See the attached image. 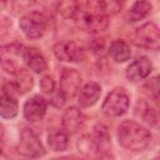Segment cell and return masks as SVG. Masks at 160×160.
I'll return each instance as SVG.
<instances>
[{
	"label": "cell",
	"mask_w": 160,
	"mask_h": 160,
	"mask_svg": "<svg viewBox=\"0 0 160 160\" xmlns=\"http://www.w3.org/2000/svg\"><path fill=\"white\" fill-rule=\"evenodd\" d=\"M40 89L45 94H52L55 90V81L51 76L45 75L40 79Z\"/></svg>",
	"instance_id": "obj_24"
},
{
	"label": "cell",
	"mask_w": 160,
	"mask_h": 160,
	"mask_svg": "<svg viewBox=\"0 0 160 160\" xmlns=\"http://www.w3.org/2000/svg\"><path fill=\"white\" fill-rule=\"evenodd\" d=\"M78 149H79V151H80L81 154H84V155H86V156H92V155H95V154L99 152L98 146H96V144H95L92 136H90V135H84V136L79 140V142H78Z\"/></svg>",
	"instance_id": "obj_23"
},
{
	"label": "cell",
	"mask_w": 160,
	"mask_h": 160,
	"mask_svg": "<svg viewBox=\"0 0 160 160\" xmlns=\"http://www.w3.org/2000/svg\"><path fill=\"white\" fill-rule=\"evenodd\" d=\"M46 112V101L40 95H34L24 104V116L29 121L40 120Z\"/></svg>",
	"instance_id": "obj_12"
},
{
	"label": "cell",
	"mask_w": 160,
	"mask_h": 160,
	"mask_svg": "<svg viewBox=\"0 0 160 160\" xmlns=\"http://www.w3.org/2000/svg\"><path fill=\"white\" fill-rule=\"evenodd\" d=\"M150 89V92H152V99L154 101H158V94H159V82H158V76L152 78L150 82L146 85Z\"/></svg>",
	"instance_id": "obj_25"
},
{
	"label": "cell",
	"mask_w": 160,
	"mask_h": 160,
	"mask_svg": "<svg viewBox=\"0 0 160 160\" xmlns=\"http://www.w3.org/2000/svg\"><path fill=\"white\" fill-rule=\"evenodd\" d=\"M65 100H66V96H65L60 90H58V91L55 92V95L52 96V99H51V104L55 105L56 108H60V106L64 105Z\"/></svg>",
	"instance_id": "obj_26"
},
{
	"label": "cell",
	"mask_w": 160,
	"mask_h": 160,
	"mask_svg": "<svg viewBox=\"0 0 160 160\" xmlns=\"http://www.w3.org/2000/svg\"><path fill=\"white\" fill-rule=\"evenodd\" d=\"M81 86V75L75 69H64L60 75V91L66 98H72L78 94Z\"/></svg>",
	"instance_id": "obj_9"
},
{
	"label": "cell",
	"mask_w": 160,
	"mask_h": 160,
	"mask_svg": "<svg viewBox=\"0 0 160 160\" xmlns=\"http://www.w3.org/2000/svg\"><path fill=\"white\" fill-rule=\"evenodd\" d=\"M14 75H15V79H14V81L10 84V86H11V89H12V92L15 91V92H18V94H25V92H28V91L32 88L34 80H32L31 74H30L28 70L21 69V70H19V71H18L16 74H14Z\"/></svg>",
	"instance_id": "obj_16"
},
{
	"label": "cell",
	"mask_w": 160,
	"mask_h": 160,
	"mask_svg": "<svg viewBox=\"0 0 160 160\" xmlns=\"http://www.w3.org/2000/svg\"><path fill=\"white\" fill-rule=\"evenodd\" d=\"M54 54L61 61L79 62L84 59V50L74 41H61L54 45Z\"/></svg>",
	"instance_id": "obj_7"
},
{
	"label": "cell",
	"mask_w": 160,
	"mask_h": 160,
	"mask_svg": "<svg viewBox=\"0 0 160 160\" xmlns=\"http://www.w3.org/2000/svg\"><path fill=\"white\" fill-rule=\"evenodd\" d=\"M48 145L52 151H64L68 148V135L62 131L51 132L48 136Z\"/></svg>",
	"instance_id": "obj_21"
},
{
	"label": "cell",
	"mask_w": 160,
	"mask_h": 160,
	"mask_svg": "<svg viewBox=\"0 0 160 160\" xmlns=\"http://www.w3.org/2000/svg\"><path fill=\"white\" fill-rule=\"evenodd\" d=\"M129 104L130 98L125 89L116 88L106 95L101 110L108 116H121L129 109Z\"/></svg>",
	"instance_id": "obj_3"
},
{
	"label": "cell",
	"mask_w": 160,
	"mask_h": 160,
	"mask_svg": "<svg viewBox=\"0 0 160 160\" xmlns=\"http://www.w3.org/2000/svg\"><path fill=\"white\" fill-rule=\"evenodd\" d=\"M119 144L130 151H142L150 146L151 132L134 120H126L120 124L118 129Z\"/></svg>",
	"instance_id": "obj_1"
},
{
	"label": "cell",
	"mask_w": 160,
	"mask_h": 160,
	"mask_svg": "<svg viewBox=\"0 0 160 160\" xmlns=\"http://www.w3.org/2000/svg\"><path fill=\"white\" fill-rule=\"evenodd\" d=\"M120 8V0H86V11L95 15H115Z\"/></svg>",
	"instance_id": "obj_11"
},
{
	"label": "cell",
	"mask_w": 160,
	"mask_h": 160,
	"mask_svg": "<svg viewBox=\"0 0 160 160\" xmlns=\"http://www.w3.org/2000/svg\"><path fill=\"white\" fill-rule=\"evenodd\" d=\"M18 151L26 158H40L45 154V149L40 139L29 128H24L20 132Z\"/></svg>",
	"instance_id": "obj_5"
},
{
	"label": "cell",
	"mask_w": 160,
	"mask_h": 160,
	"mask_svg": "<svg viewBox=\"0 0 160 160\" xmlns=\"http://www.w3.org/2000/svg\"><path fill=\"white\" fill-rule=\"evenodd\" d=\"M2 135H4V126H2V124L0 122V139L2 138Z\"/></svg>",
	"instance_id": "obj_28"
},
{
	"label": "cell",
	"mask_w": 160,
	"mask_h": 160,
	"mask_svg": "<svg viewBox=\"0 0 160 160\" xmlns=\"http://www.w3.org/2000/svg\"><path fill=\"white\" fill-rule=\"evenodd\" d=\"M19 26L26 38L38 39L44 35L48 28V18L40 11H31L20 19Z\"/></svg>",
	"instance_id": "obj_4"
},
{
	"label": "cell",
	"mask_w": 160,
	"mask_h": 160,
	"mask_svg": "<svg viewBox=\"0 0 160 160\" xmlns=\"http://www.w3.org/2000/svg\"><path fill=\"white\" fill-rule=\"evenodd\" d=\"M24 51L25 48L20 44H8L0 48V64L6 72L16 74L24 69Z\"/></svg>",
	"instance_id": "obj_2"
},
{
	"label": "cell",
	"mask_w": 160,
	"mask_h": 160,
	"mask_svg": "<svg viewBox=\"0 0 160 160\" xmlns=\"http://www.w3.org/2000/svg\"><path fill=\"white\" fill-rule=\"evenodd\" d=\"M134 42L136 46L156 50L160 45L159 28L154 22H146L136 29L134 35Z\"/></svg>",
	"instance_id": "obj_6"
},
{
	"label": "cell",
	"mask_w": 160,
	"mask_h": 160,
	"mask_svg": "<svg viewBox=\"0 0 160 160\" xmlns=\"http://www.w3.org/2000/svg\"><path fill=\"white\" fill-rule=\"evenodd\" d=\"M135 115L138 118H140L141 120H144L145 122H148L149 125H151V126H156L158 125V112H156V110L152 109L144 100H139L136 102Z\"/></svg>",
	"instance_id": "obj_20"
},
{
	"label": "cell",
	"mask_w": 160,
	"mask_h": 160,
	"mask_svg": "<svg viewBox=\"0 0 160 160\" xmlns=\"http://www.w3.org/2000/svg\"><path fill=\"white\" fill-rule=\"evenodd\" d=\"M151 11V4L149 0H136L126 14V19L131 22L139 21L149 15Z\"/></svg>",
	"instance_id": "obj_19"
},
{
	"label": "cell",
	"mask_w": 160,
	"mask_h": 160,
	"mask_svg": "<svg viewBox=\"0 0 160 160\" xmlns=\"http://www.w3.org/2000/svg\"><path fill=\"white\" fill-rule=\"evenodd\" d=\"M76 22L80 29L88 32H101L109 25V16L95 15L88 11H82L76 18Z\"/></svg>",
	"instance_id": "obj_8"
},
{
	"label": "cell",
	"mask_w": 160,
	"mask_h": 160,
	"mask_svg": "<svg viewBox=\"0 0 160 160\" xmlns=\"http://www.w3.org/2000/svg\"><path fill=\"white\" fill-rule=\"evenodd\" d=\"M18 115V101L9 91H2L0 96V116L4 119H12Z\"/></svg>",
	"instance_id": "obj_17"
},
{
	"label": "cell",
	"mask_w": 160,
	"mask_h": 160,
	"mask_svg": "<svg viewBox=\"0 0 160 160\" xmlns=\"http://www.w3.org/2000/svg\"><path fill=\"white\" fill-rule=\"evenodd\" d=\"M39 2L41 5H45V6H51L52 4H56V0H39Z\"/></svg>",
	"instance_id": "obj_27"
},
{
	"label": "cell",
	"mask_w": 160,
	"mask_h": 160,
	"mask_svg": "<svg viewBox=\"0 0 160 160\" xmlns=\"http://www.w3.org/2000/svg\"><path fill=\"white\" fill-rule=\"evenodd\" d=\"M24 61H25V65L34 72H42L44 70H46V66H48L45 58L35 48H25Z\"/></svg>",
	"instance_id": "obj_15"
},
{
	"label": "cell",
	"mask_w": 160,
	"mask_h": 160,
	"mask_svg": "<svg viewBox=\"0 0 160 160\" xmlns=\"http://www.w3.org/2000/svg\"><path fill=\"white\" fill-rule=\"evenodd\" d=\"M109 54L114 61L125 62L131 56V50H130V46L124 40H114L110 44Z\"/></svg>",
	"instance_id": "obj_18"
},
{
	"label": "cell",
	"mask_w": 160,
	"mask_h": 160,
	"mask_svg": "<svg viewBox=\"0 0 160 160\" xmlns=\"http://www.w3.org/2000/svg\"><path fill=\"white\" fill-rule=\"evenodd\" d=\"M101 95V88L96 82H88L78 91V102L82 108L92 106Z\"/></svg>",
	"instance_id": "obj_13"
},
{
	"label": "cell",
	"mask_w": 160,
	"mask_h": 160,
	"mask_svg": "<svg viewBox=\"0 0 160 160\" xmlns=\"http://www.w3.org/2000/svg\"><path fill=\"white\" fill-rule=\"evenodd\" d=\"M152 70V64L146 56H140L136 60H134L126 69V78L131 82H138L140 80H144L150 75Z\"/></svg>",
	"instance_id": "obj_10"
},
{
	"label": "cell",
	"mask_w": 160,
	"mask_h": 160,
	"mask_svg": "<svg viewBox=\"0 0 160 160\" xmlns=\"http://www.w3.org/2000/svg\"><path fill=\"white\" fill-rule=\"evenodd\" d=\"M96 146H98V150L99 152L102 150V151H106L109 145H110V136H109V132H108V129L104 126V125H98L95 128V135L92 136Z\"/></svg>",
	"instance_id": "obj_22"
},
{
	"label": "cell",
	"mask_w": 160,
	"mask_h": 160,
	"mask_svg": "<svg viewBox=\"0 0 160 160\" xmlns=\"http://www.w3.org/2000/svg\"><path fill=\"white\" fill-rule=\"evenodd\" d=\"M82 122H84V116L78 108L71 106L65 110L62 115V126L66 130V132H70V134L76 132L81 128Z\"/></svg>",
	"instance_id": "obj_14"
}]
</instances>
